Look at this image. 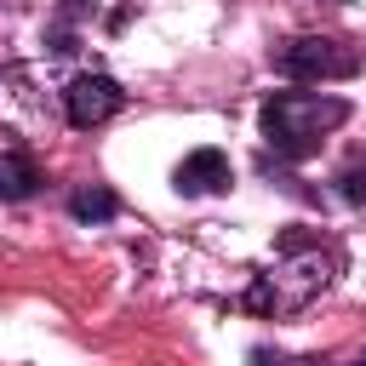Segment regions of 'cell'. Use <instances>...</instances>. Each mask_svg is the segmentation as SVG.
<instances>
[{
  "mask_svg": "<svg viewBox=\"0 0 366 366\" xmlns=\"http://www.w3.org/2000/svg\"><path fill=\"white\" fill-rule=\"evenodd\" d=\"M360 366H366V355H360Z\"/></svg>",
  "mask_w": 366,
  "mask_h": 366,
  "instance_id": "cell-12",
  "label": "cell"
},
{
  "mask_svg": "<svg viewBox=\"0 0 366 366\" xmlns=\"http://www.w3.org/2000/svg\"><path fill=\"white\" fill-rule=\"evenodd\" d=\"M120 212V200H114V189H103V183H80L74 194H69V217L74 223H109Z\"/></svg>",
  "mask_w": 366,
  "mask_h": 366,
  "instance_id": "cell-7",
  "label": "cell"
},
{
  "mask_svg": "<svg viewBox=\"0 0 366 366\" xmlns=\"http://www.w3.org/2000/svg\"><path fill=\"white\" fill-rule=\"evenodd\" d=\"M332 274H337V252L320 246V240H309L303 229H286L280 234V257L263 274H252V286H246L240 303L252 315H292V309L315 303Z\"/></svg>",
  "mask_w": 366,
  "mask_h": 366,
  "instance_id": "cell-1",
  "label": "cell"
},
{
  "mask_svg": "<svg viewBox=\"0 0 366 366\" xmlns=\"http://www.w3.org/2000/svg\"><path fill=\"white\" fill-rule=\"evenodd\" d=\"M337 194H343L349 206H366V154H355V160L337 172Z\"/></svg>",
  "mask_w": 366,
  "mask_h": 366,
  "instance_id": "cell-10",
  "label": "cell"
},
{
  "mask_svg": "<svg viewBox=\"0 0 366 366\" xmlns=\"http://www.w3.org/2000/svg\"><path fill=\"white\" fill-rule=\"evenodd\" d=\"M332 6H343V0H332Z\"/></svg>",
  "mask_w": 366,
  "mask_h": 366,
  "instance_id": "cell-13",
  "label": "cell"
},
{
  "mask_svg": "<svg viewBox=\"0 0 366 366\" xmlns=\"http://www.w3.org/2000/svg\"><path fill=\"white\" fill-rule=\"evenodd\" d=\"M172 183H177V194H183V200H200V194L229 189V183H234V172H229V154H223V149H194V154H183V160H177Z\"/></svg>",
  "mask_w": 366,
  "mask_h": 366,
  "instance_id": "cell-6",
  "label": "cell"
},
{
  "mask_svg": "<svg viewBox=\"0 0 366 366\" xmlns=\"http://www.w3.org/2000/svg\"><path fill=\"white\" fill-rule=\"evenodd\" d=\"M274 69L286 80H349V74H360V51L332 34H297V40L274 46Z\"/></svg>",
  "mask_w": 366,
  "mask_h": 366,
  "instance_id": "cell-3",
  "label": "cell"
},
{
  "mask_svg": "<svg viewBox=\"0 0 366 366\" xmlns=\"http://www.w3.org/2000/svg\"><path fill=\"white\" fill-rule=\"evenodd\" d=\"M40 189V172L29 154H0V200H29Z\"/></svg>",
  "mask_w": 366,
  "mask_h": 366,
  "instance_id": "cell-9",
  "label": "cell"
},
{
  "mask_svg": "<svg viewBox=\"0 0 366 366\" xmlns=\"http://www.w3.org/2000/svg\"><path fill=\"white\" fill-rule=\"evenodd\" d=\"M252 366H286L280 355H269V349H252Z\"/></svg>",
  "mask_w": 366,
  "mask_h": 366,
  "instance_id": "cell-11",
  "label": "cell"
},
{
  "mask_svg": "<svg viewBox=\"0 0 366 366\" xmlns=\"http://www.w3.org/2000/svg\"><path fill=\"white\" fill-rule=\"evenodd\" d=\"M0 126H11V132H51V97L34 92V74L23 63L0 69Z\"/></svg>",
  "mask_w": 366,
  "mask_h": 366,
  "instance_id": "cell-4",
  "label": "cell"
},
{
  "mask_svg": "<svg viewBox=\"0 0 366 366\" xmlns=\"http://www.w3.org/2000/svg\"><path fill=\"white\" fill-rule=\"evenodd\" d=\"M97 11V0H57V17H51V29H46V46L63 57V51H74V23H86Z\"/></svg>",
  "mask_w": 366,
  "mask_h": 366,
  "instance_id": "cell-8",
  "label": "cell"
},
{
  "mask_svg": "<svg viewBox=\"0 0 366 366\" xmlns=\"http://www.w3.org/2000/svg\"><path fill=\"white\" fill-rule=\"evenodd\" d=\"M349 120V103L343 97H320V92H274L257 114L263 126V143L280 154V160H309L320 149L326 132H337Z\"/></svg>",
  "mask_w": 366,
  "mask_h": 366,
  "instance_id": "cell-2",
  "label": "cell"
},
{
  "mask_svg": "<svg viewBox=\"0 0 366 366\" xmlns=\"http://www.w3.org/2000/svg\"><path fill=\"white\" fill-rule=\"evenodd\" d=\"M120 103H126V92H120V80H109V74H74V80L63 86V120L80 126V132L114 120Z\"/></svg>",
  "mask_w": 366,
  "mask_h": 366,
  "instance_id": "cell-5",
  "label": "cell"
}]
</instances>
